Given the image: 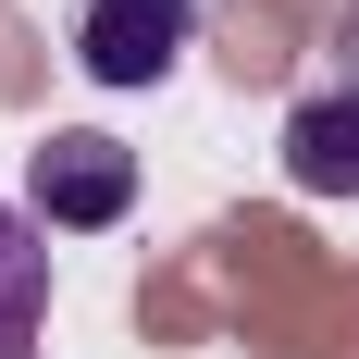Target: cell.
<instances>
[{"label": "cell", "mask_w": 359, "mask_h": 359, "mask_svg": "<svg viewBox=\"0 0 359 359\" xmlns=\"http://www.w3.org/2000/svg\"><path fill=\"white\" fill-rule=\"evenodd\" d=\"M334 50H347V87H359V0H347V25H334Z\"/></svg>", "instance_id": "cell-5"}, {"label": "cell", "mask_w": 359, "mask_h": 359, "mask_svg": "<svg viewBox=\"0 0 359 359\" xmlns=\"http://www.w3.org/2000/svg\"><path fill=\"white\" fill-rule=\"evenodd\" d=\"M25 211L50 223V236H100V223L137 211V149L100 137V124H62V137L25 149Z\"/></svg>", "instance_id": "cell-1"}, {"label": "cell", "mask_w": 359, "mask_h": 359, "mask_svg": "<svg viewBox=\"0 0 359 359\" xmlns=\"http://www.w3.org/2000/svg\"><path fill=\"white\" fill-rule=\"evenodd\" d=\"M198 37V0H87L74 13V74L87 87H161Z\"/></svg>", "instance_id": "cell-2"}, {"label": "cell", "mask_w": 359, "mask_h": 359, "mask_svg": "<svg viewBox=\"0 0 359 359\" xmlns=\"http://www.w3.org/2000/svg\"><path fill=\"white\" fill-rule=\"evenodd\" d=\"M285 174L310 186V198H359V87L347 74L285 111Z\"/></svg>", "instance_id": "cell-3"}, {"label": "cell", "mask_w": 359, "mask_h": 359, "mask_svg": "<svg viewBox=\"0 0 359 359\" xmlns=\"http://www.w3.org/2000/svg\"><path fill=\"white\" fill-rule=\"evenodd\" d=\"M50 334V223L0 198V359H37Z\"/></svg>", "instance_id": "cell-4"}]
</instances>
